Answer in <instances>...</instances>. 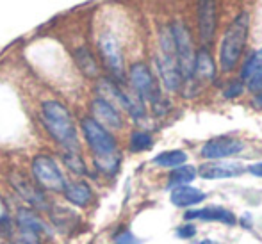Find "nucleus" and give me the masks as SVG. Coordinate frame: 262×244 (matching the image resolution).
<instances>
[{
	"mask_svg": "<svg viewBox=\"0 0 262 244\" xmlns=\"http://www.w3.org/2000/svg\"><path fill=\"white\" fill-rule=\"evenodd\" d=\"M80 128L86 138L88 145L95 155V164L100 171L113 175L120 164V155H118V145L116 139L113 138L105 127L93 120V118H84L80 121Z\"/></svg>",
	"mask_w": 262,
	"mask_h": 244,
	"instance_id": "1",
	"label": "nucleus"
},
{
	"mask_svg": "<svg viewBox=\"0 0 262 244\" xmlns=\"http://www.w3.org/2000/svg\"><path fill=\"white\" fill-rule=\"evenodd\" d=\"M41 120L50 138L66 151H79L77 127L70 110L57 100H47L41 105Z\"/></svg>",
	"mask_w": 262,
	"mask_h": 244,
	"instance_id": "2",
	"label": "nucleus"
},
{
	"mask_svg": "<svg viewBox=\"0 0 262 244\" xmlns=\"http://www.w3.org/2000/svg\"><path fill=\"white\" fill-rule=\"evenodd\" d=\"M250 31V14L241 13L234 18L220 45V66L223 72H232L245 50Z\"/></svg>",
	"mask_w": 262,
	"mask_h": 244,
	"instance_id": "3",
	"label": "nucleus"
},
{
	"mask_svg": "<svg viewBox=\"0 0 262 244\" xmlns=\"http://www.w3.org/2000/svg\"><path fill=\"white\" fill-rule=\"evenodd\" d=\"M157 68L161 73L162 84L166 90L177 91L182 82V77L179 72V62H177L175 41L169 27H162L159 34V55H157Z\"/></svg>",
	"mask_w": 262,
	"mask_h": 244,
	"instance_id": "4",
	"label": "nucleus"
},
{
	"mask_svg": "<svg viewBox=\"0 0 262 244\" xmlns=\"http://www.w3.org/2000/svg\"><path fill=\"white\" fill-rule=\"evenodd\" d=\"M173 41H175V52H177V62H179V72L184 82L193 84L194 80V47L191 39V32L182 21H175L171 25Z\"/></svg>",
	"mask_w": 262,
	"mask_h": 244,
	"instance_id": "5",
	"label": "nucleus"
},
{
	"mask_svg": "<svg viewBox=\"0 0 262 244\" xmlns=\"http://www.w3.org/2000/svg\"><path fill=\"white\" fill-rule=\"evenodd\" d=\"M32 176L43 191L64 193L66 186H68L57 162L50 155H36L32 161Z\"/></svg>",
	"mask_w": 262,
	"mask_h": 244,
	"instance_id": "6",
	"label": "nucleus"
},
{
	"mask_svg": "<svg viewBox=\"0 0 262 244\" xmlns=\"http://www.w3.org/2000/svg\"><path fill=\"white\" fill-rule=\"evenodd\" d=\"M128 79H130L132 90L138 95L143 102H150L154 105H157L159 100H161V93H159L157 82L154 79L152 72L146 64L143 62H136L130 66V72H128Z\"/></svg>",
	"mask_w": 262,
	"mask_h": 244,
	"instance_id": "7",
	"label": "nucleus"
},
{
	"mask_svg": "<svg viewBox=\"0 0 262 244\" xmlns=\"http://www.w3.org/2000/svg\"><path fill=\"white\" fill-rule=\"evenodd\" d=\"M98 50L100 55L104 59L107 70L113 73V77L116 80H123L125 79V61H123V54H121L120 43L114 38L113 34L105 32L100 36L98 39Z\"/></svg>",
	"mask_w": 262,
	"mask_h": 244,
	"instance_id": "8",
	"label": "nucleus"
},
{
	"mask_svg": "<svg viewBox=\"0 0 262 244\" xmlns=\"http://www.w3.org/2000/svg\"><path fill=\"white\" fill-rule=\"evenodd\" d=\"M11 184H13L14 191L25 199L31 207L34 209H39V210H49L50 205H49V198H47L45 191L38 186V184L31 182L25 175L21 173H14L11 176Z\"/></svg>",
	"mask_w": 262,
	"mask_h": 244,
	"instance_id": "9",
	"label": "nucleus"
},
{
	"mask_svg": "<svg viewBox=\"0 0 262 244\" xmlns=\"http://www.w3.org/2000/svg\"><path fill=\"white\" fill-rule=\"evenodd\" d=\"M196 18H198L200 39L204 43H210L214 38V32H216V25H217L216 0H198Z\"/></svg>",
	"mask_w": 262,
	"mask_h": 244,
	"instance_id": "10",
	"label": "nucleus"
},
{
	"mask_svg": "<svg viewBox=\"0 0 262 244\" xmlns=\"http://www.w3.org/2000/svg\"><path fill=\"white\" fill-rule=\"evenodd\" d=\"M243 141L235 138H216V139H210L204 145L202 148V157L205 159H227L232 157V155H237L239 151H243Z\"/></svg>",
	"mask_w": 262,
	"mask_h": 244,
	"instance_id": "11",
	"label": "nucleus"
},
{
	"mask_svg": "<svg viewBox=\"0 0 262 244\" xmlns=\"http://www.w3.org/2000/svg\"><path fill=\"white\" fill-rule=\"evenodd\" d=\"M245 173V166L241 162L220 161V162H207L202 164L198 169V175L205 180H220V179H234Z\"/></svg>",
	"mask_w": 262,
	"mask_h": 244,
	"instance_id": "12",
	"label": "nucleus"
},
{
	"mask_svg": "<svg viewBox=\"0 0 262 244\" xmlns=\"http://www.w3.org/2000/svg\"><path fill=\"white\" fill-rule=\"evenodd\" d=\"M91 114H93V120L105 128L116 130V128H121V125H123L120 110L102 98H95L91 102Z\"/></svg>",
	"mask_w": 262,
	"mask_h": 244,
	"instance_id": "13",
	"label": "nucleus"
},
{
	"mask_svg": "<svg viewBox=\"0 0 262 244\" xmlns=\"http://www.w3.org/2000/svg\"><path fill=\"white\" fill-rule=\"evenodd\" d=\"M184 219L193 221V219H202V221H217V223L225 225H235L237 217L230 212V210L223 209V207H205V209H196V210H187L184 214Z\"/></svg>",
	"mask_w": 262,
	"mask_h": 244,
	"instance_id": "14",
	"label": "nucleus"
},
{
	"mask_svg": "<svg viewBox=\"0 0 262 244\" xmlns=\"http://www.w3.org/2000/svg\"><path fill=\"white\" fill-rule=\"evenodd\" d=\"M241 82H246L252 91L262 90V49L253 52L245 62L241 72Z\"/></svg>",
	"mask_w": 262,
	"mask_h": 244,
	"instance_id": "15",
	"label": "nucleus"
},
{
	"mask_svg": "<svg viewBox=\"0 0 262 244\" xmlns=\"http://www.w3.org/2000/svg\"><path fill=\"white\" fill-rule=\"evenodd\" d=\"M169 199H171V203L175 207H194L204 202L205 193L193 186H179L173 187Z\"/></svg>",
	"mask_w": 262,
	"mask_h": 244,
	"instance_id": "16",
	"label": "nucleus"
},
{
	"mask_svg": "<svg viewBox=\"0 0 262 244\" xmlns=\"http://www.w3.org/2000/svg\"><path fill=\"white\" fill-rule=\"evenodd\" d=\"M16 223L20 228L29 232H34V234H43V232H49L47 223L31 209H18L16 212Z\"/></svg>",
	"mask_w": 262,
	"mask_h": 244,
	"instance_id": "17",
	"label": "nucleus"
},
{
	"mask_svg": "<svg viewBox=\"0 0 262 244\" xmlns=\"http://www.w3.org/2000/svg\"><path fill=\"white\" fill-rule=\"evenodd\" d=\"M64 198L68 199V203L77 207H84L91 202L93 193H91V187L86 182H73L70 186H66L64 189Z\"/></svg>",
	"mask_w": 262,
	"mask_h": 244,
	"instance_id": "18",
	"label": "nucleus"
},
{
	"mask_svg": "<svg viewBox=\"0 0 262 244\" xmlns=\"http://www.w3.org/2000/svg\"><path fill=\"white\" fill-rule=\"evenodd\" d=\"M216 77V66L210 57V54L205 49L196 52V59H194V79L202 80H214Z\"/></svg>",
	"mask_w": 262,
	"mask_h": 244,
	"instance_id": "19",
	"label": "nucleus"
},
{
	"mask_svg": "<svg viewBox=\"0 0 262 244\" xmlns=\"http://www.w3.org/2000/svg\"><path fill=\"white\" fill-rule=\"evenodd\" d=\"M73 59H75L79 70L86 77H97L98 75V64H97V61H95L93 54H91L86 47H79V49L73 52Z\"/></svg>",
	"mask_w": 262,
	"mask_h": 244,
	"instance_id": "20",
	"label": "nucleus"
},
{
	"mask_svg": "<svg viewBox=\"0 0 262 244\" xmlns=\"http://www.w3.org/2000/svg\"><path fill=\"white\" fill-rule=\"evenodd\" d=\"M187 161V153L182 150H169V151H162L154 159V164L161 166V168H179V166L186 164Z\"/></svg>",
	"mask_w": 262,
	"mask_h": 244,
	"instance_id": "21",
	"label": "nucleus"
},
{
	"mask_svg": "<svg viewBox=\"0 0 262 244\" xmlns=\"http://www.w3.org/2000/svg\"><path fill=\"white\" fill-rule=\"evenodd\" d=\"M198 171L194 169V166H179L173 169V173L169 175V187H179V186H189L194 179H196Z\"/></svg>",
	"mask_w": 262,
	"mask_h": 244,
	"instance_id": "22",
	"label": "nucleus"
},
{
	"mask_svg": "<svg viewBox=\"0 0 262 244\" xmlns=\"http://www.w3.org/2000/svg\"><path fill=\"white\" fill-rule=\"evenodd\" d=\"M62 161H64L66 168L70 169V171H73L75 175H80L84 176L86 175V164H84L82 157L79 155V151H64V155H62Z\"/></svg>",
	"mask_w": 262,
	"mask_h": 244,
	"instance_id": "23",
	"label": "nucleus"
},
{
	"mask_svg": "<svg viewBox=\"0 0 262 244\" xmlns=\"http://www.w3.org/2000/svg\"><path fill=\"white\" fill-rule=\"evenodd\" d=\"M154 139L148 132L145 130H136L130 136V150L132 151H145L152 146Z\"/></svg>",
	"mask_w": 262,
	"mask_h": 244,
	"instance_id": "24",
	"label": "nucleus"
},
{
	"mask_svg": "<svg viewBox=\"0 0 262 244\" xmlns=\"http://www.w3.org/2000/svg\"><path fill=\"white\" fill-rule=\"evenodd\" d=\"M14 244H39V235L34 234V232H29L20 228L16 239H14Z\"/></svg>",
	"mask_w": 262,
	"mask_h": 244,
	"instance_id": "25",
	"label": "nucleus"
},
{
	"mask_svg": "<svg viewBox=\"0 0 262 244\" xmlns=\"http://www.w3.org/2000/svg\"><path fill=\"white\" fill-rule=\"evenodd\" d=\"M243 91H245V84H243L241 80H234V82L228 84V87L223 91V97L225 98H237L243 95Z\"/></svg>",
	"mask_w": 262,
	"mask_h": 244,
	"instance_id": "26",
	"label": "nucleus"
},
{
	"mask_svg": "<svg viewBox=\"0 0 262 244\" xmlns=\"http://www.w3.org/2000/svg\"><path fill=\"white\" fill-rule=\"evenodd\" d=\"M139 242H141V241H139V239L128 230L120 232V234L114 237V244H139Z\"/></svg>",
	"mask_w": 262,
	"mask_h": 244,
	"instance_id": "27",
	"label": "nucleus"
},
{
	"mask_svg": "<svg viewBox=\"0 0 262 244\" xmlns=\"http://www.w3.org/2000/svg\"><path fill=\"white\" fill-rule=\"evenodd\" d=\"M196 235V227L194 225H186V227H180L177 230V237L179 239H191Z\"/></svg>",
	"mask_w": 262,
	"mask_h": 244,
	"instance_id": "28",
	"label": "nucleus"
},
{
	"mask_svg": "<svg viewBox=\"0 0 262 244\" xmlns=\"http://www.w3.org/2000/svg\"><path fill=\"white\" fill-rule=\"evenodd\" d=\"M13 230V223L7 216H0V235H9Z\"/></svg>",
	"mask_w": 262,
	"mask_h": 244,
	"instance_id": "29",
	"label": "nucleus"
},
{
	"mask_svg": "<svg viewBox=\"0 0 262 244\" xmlns=\"http://www.w3.org/2000/svg\"><path fill=\"white\" fill-rule=\"evenodd\" d=\"M248 171L252 173V175L260 176V179H262V162H255V164H252L248 168Z\"/></svg>",
	"mask_w": 262,
	"mask_h": 244,
	"instance_id": "30",
	"label": "nucleus"
},
{
	"mask_svg": "<svg viewBox=\"0 0 262 244\" xmlns=\"http://www.w3.org/2000/svg\"><path fill=\"white\" fill-rule=\"evenodd\" d=\"M253 105H255L257 109L262 110V91L259 95H255V97H253Z\"/></svg>",
	"mask_w": 262,
	"mask_h": 244,
	"instance_id": "31",
	"label": "nucleus"
},
{
	"mask_svg": "<svg viewBox=\"0 0 262 244\" xmlns=\"http://www.w3.org/2000/svg\"><path fill=\"white\" fill-rule=\"evenodd\" d=\"M200 244H216V242H214V241H202Z\"/></svg>",
	"mask_w": 262,
	"mask_h": 244,
	"instance_id": "32",
	"label": "nucleus"
}]
</instances>
